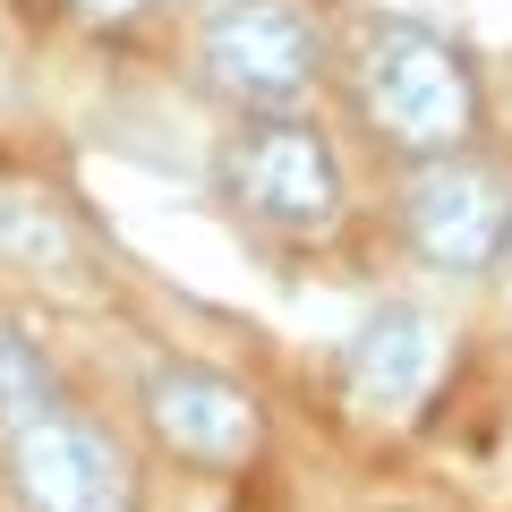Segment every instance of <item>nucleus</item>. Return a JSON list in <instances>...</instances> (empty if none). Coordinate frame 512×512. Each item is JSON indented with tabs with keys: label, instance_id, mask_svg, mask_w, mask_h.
Masks as SVG:
<instances>
[{
	"label": "nucleus",
	"instance_id": "5",
	"mask_svg": "<svg viewBox=\"0 0 512 512\" xmlns=\"http://www.w3.org/2000/svg\"><path fill=\"white\" fill-rule=\"evenodd\" d=\"M9 487H18L26 512H111L120 504L111 444L69 402H52V410L9 427Z\"/></svg>",
	"mask_w": 512,
	"mask_h": 512
},
{
	"label": "nucleus",
	"instance_id": "3",
	"mask_svg": "<svg viewBox=\"0 0 512 512\" xmlns=\"http://www.w3.org/2000/svg\"><path fill=\"white\" fill-rule=\"evenodd\" d=\"M402 222H410V248L436 265V274H487L495 256H504V231H512V188L478 163H436L410 180L402 197Z\"/></svg>",
	"mask_w": 512,
	"mask_h": 512
},
{
	"label": "nucleus",
	"instance_id": "2",
	"mask_svg": "<svg viewBox=\"0 0 512 512\" xmlns=\"http://www.w3.org/2000/svg\"><path fill=\"white\" fill-rule=\"evenodd\" d=\"M205 77L231 103L282 120L316 77V26L299 18L291 0H222L205 18Z\"/></svg>",
	"mask_w": 512,
	"mask_h": 512
},
{
	"label": "nucleus",
	"instance_id": "7",
	"mask_svg": "<svg viewBox=\"0 0 512 512\" xmlns=\"http://www.w3.org/2000/svg\"><path fill=\"white\" fill-rule=\"evenodd\" d=\"M436 359H444V333H436L427 308H376L359 325V342H350L342 376H350V393H359L367 410L402 419L427 384H436Z\"/></svg>",
	"mask_w": 512,
	"mask_h": 512
},
{
	"label": "nucleus",
	"instance_id": "4",
	"mask_svg": "<svg viewBox=\"0 0 512 512\" xmlns=\"http://www.w3.org/2000/svg\"><path fill=\"white\" fill-rule=\"evenodd\" d=\"M231 188L248 214L282 222V231H325L342 214V163L308 120H256L231 146Z\"/></svg>",
	"mask_w": 512,
	"mask_h": 512
},
{
	"label": "nucleus",
	"instance_id": "8",
	"mask_svg": "<svg viewBox=\"0 0 512 512\" xmlns=\"http://www.w3.org/2000/svg\"><path fill=\"white\" fill-rule=\"evenodd\" d=\"M0 256L26 265V274H77V231L43 188L0 180Z\"/></svg>",
	"mask_w": 512,
	"mask_h": 512
},
{
	"label": "nucleus",
	"instance_id": "10",
	"mask_svg": "<svg viewBox=\"0 0 512 512\" xmlns=\"http://www.w3.org/2000/svg\"><path fill=\"white\" fill-rule=\"evenodd\" d=\"M94 9H111V18H120V9H137V0H94Z\"/></svg>",
	"mask_w": 512,
	"mask_h": 512
},
{
	"label": "nucleus",
	"instance_id": "6",
	"mask_svg": "<svg viewBox=\"0 0 512 512\" xmlns=\"http://www.w3.org/2000/svg\"><path fill=\"white\" fill-rule=\"evenodd\" d=\"M146 427L180 461H205V470H239L265 444V410L231 376H214V367H154L146 376Z\"/></svg>",
	"mask_w": 512,
	"mask_h": 512
},
{
	"label": "nucleus",
	"instance_id": "11",
	"mask_svg": "<svg viewBox=\"0 0 512 512\" xmlns=\"http://www.w3.org/2000/svg\"><path fill=\"white\" fill-rule=\"evenodd\" d=\"M495 265H504V274H512V231H504V256H495Z\"/></svg>",
	"mask_w": 512,
	"mask_h": 512
},
{
	"label": "nucleus",
	"instance_id": "9",
	"mask_svg": "<svg viewBox=\"0 0 512 512\" xmlns=\"http://www.w3.org/2000/svg\"><path fill=\"white\" fill-rule=\"evenodd\" d=\"M52 402H60L52 359H43L18 325H0V436H9L18 419H35V410H52Z\"/></svg>",
	"mask_w": 512,
	"mask_h": 512
},
{
	"label": "nucleus",
	"instance_id": "1",
	"mask_svg": "<svg viewBox=\"0 0 512 512\" xmlns=\"http://www.w3.org/2000/svg\"><path fill=\"white\" fill-rule=\"evenodd\" d=\"M359 103L367 120L410 154H461L478 128V77L453 43L419 35V26H376L359 52Z\"/></svg>",
	"mask_w": 512,
	"mask_h": 512
}]
</instances>
